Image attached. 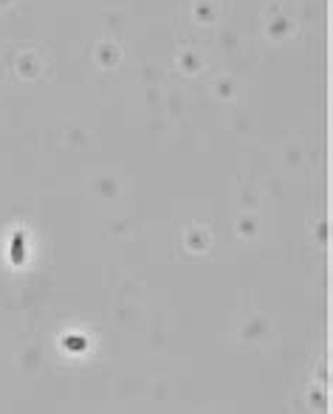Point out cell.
I'll use <instances>...</instances> for the list:
<instances>
[{
  "label": "cell",
  "mask_w": 333,
  "mask_h": 414,
  "mask_svg": "<svg viewBox=\"0 0 333 414\" xmlns=\"http://www.w3.org/2000/svg\"><path fill=\"white\" fill-rule=\"evenodd\" d=\"M11 259H14V262H23V234H17V237H14V245H11Z\"/></svg>",
  "instance_id": "6da1fadb"
},
{
  "label": "cell",
  "mask_w": 333,
  "mask_h": 414,
  "mask_svg": "<svg viewBox=\"0 0 333 414\" xmlns=\"http://www.w3.org/2000/svg\"><path fill=\"white\" fill-rule=\"evenodd\" d=\"M68 349H85V338H65Z\"/></svg>",
  "instance_id": "7a4b0ae2"
}]
</instances>
